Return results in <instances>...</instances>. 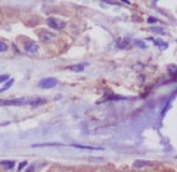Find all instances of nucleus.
I'll use <instances>...</instances> for the list:
<instances>
[{
  "label": "nucleus",
  "instance_id": "39448f33",
  "mask_svg": "<svg viewBox=\"0 0 177 172\" xmlns=\"http://www.w3.org/2000/svg\"><path fill=\"white\" fill-rule=\"evenodd\" d=\"M72 146L81 150H103V147H93V146H83V144H72Z\"/></svg>",
  "mask_w": 177,
  "mask_h": 172
},
{
  "label": "nucleus",
  "instance_id": "423d86ee",
  "mask_svg": "<svg viewBox=\"0 0 177 172\" xmlns=\"http://www.w3.org/2000/svg\"><path fill=\"white\" fill-rule=\"evenodd\" d=\"M117 46H118L120 49H127V47L130 46V40H128V38H121V40L117 43Z\"/></svg>",
  "mask_w": 177,
  "mask_h": 172
},
{
  "label": "nucleus",
  "instance_id": "9b49d317",
  "mask_svg": "<svg viewBox=\"0 0 177 172\" xmlns=\"http://www.w3.org/2000/svg\"><path fill=\"white\" fill-rule=\"evenodd\" d=\"M12 84H14V79H12V78H9L8 84L5 85V87H2V88H0V93H3V91H6V90H8V88L11 87V85H12Z\"/></svg>",
  "mask_w": 177,
  "mask_h": 172
},
{
  "label": "nucleus",
  "instance_id": "f257e3e1",
  "mask_svg": "<svg viewBox=\"0 0 177 172\" xmlns=\"http://www.w3.org/2000/svg\"><path fill=\"white\" fill-rule=\"evenodd\" d=\"M47 25L52 27L53 30H64L65 28V22L58 19V18H47Z\"/></svg>",
  "mask_w": 177,
  "mask_h": 172
},
{
  "label": "nucleus",
  "instance_id": "f8f14e48",
  "mask_svg": "<svg viewBox=\"0 0 177 172\" xmlns=\"http://www.w3.org/2000/svg\"><path fill=\"white\" fill-rule=\"evenodd\" d=\"M8 49H9L8 43H5V41H0V53H3V52H6Z\"/></svg>",
  "mask_w": 177,
  "mask_h": 172
},
{
  "label": "nucleus",
  "instance_id": "2eb2a0df",
  "mask_svg": "<svg viewBox=\"0 0 177 172\" xmlns=\"http://www.w3.org/2000/svg\"><path fill=\"white\" fill-rule=\"evenodd\" d=\"M6 79H9V75H6V74L0 75V82H3V81H6Z\"/></svg>",
  "mask_w": 177,
  "mask_h": 172
},
{
  "label": "nucleus",
  "instance_id": "9d476101",
  "mask_svg": "<svg viewBox=\"0 0 177 172\" xmlns=\"http://www.w3.org/2000/svg\"><path fill=\"white\" fill-rule=\"evenodd\" d=\"M153 43H155L158 47H161V49H167V47H168L167 43H164V41H161V40H156V38H153Z\"/></svg>",
  "mask_w": 177,
  "mask_h": 172
},
{
  "label": "nucleus",
  "instance_id": "dca6fc26",
  "mask_svg": "<svg viewBox=\"0 0 177 172\" xmlns=\"http://www.w3.org/2000/svg\"><path fill=\"white\" fill-rule=\"evenodd\" d=\"M152 30H153V31H156V33H161V34H164V31H162L161 28H156V27H152Z\"/></svg>",
  "mask_w": 177,
  "mask_h": 172
},
{
  "label": "nucleus",
  "instance_id": "f3484780",
  "mask_svg": "<svg viewBox=\"0 0 177 172\" xmlns=\"http://www.w3.org/2000/svg\"><path fill=\"white\" fill-rule=\"evenodd\" d=\"M25 166H27V162H22V163L19 165V168H18V171H21V169H24Z\"/></svg>",
  "mask_w": 177,
  "mask_h": 172
},
{
  "label": "nucleus",
  "instance_id": "4468645a",
  "mask_svg": "<svg viewBox=\"0 0 177 172\" xmlns=\"http://www.w3.org/2000/svg\"><path fill=\"white\" fill-rule=\"evenodd\" d=\"M136 46L140 47V49H146V44H145L143 41H136Z\"/></svg>",
  "mask_w": 177,
  "mask_h": 172
},
{
  "label": "nucleus",
  "instance_id": "ddd939ff",
  "mask_svg": "<svg viewBox=\"0 0 177 172\" xmlns=\"http://www.w3.org/2000/svg\"><path fill=\"white\" fill-rule=\"evenodd\" d=\"M46 146H61L59 143H44V144H34L33 147H46Z\"/></svg>",
  "mask_w": 177,
  "mask_h": 172
},
{
  "label": "nucleus",
  "instance_id": "f03ea898",
  "mask_svg": "<svg viewBox=\"0 0 177 172\" xmlns=\"http://www.w3.org/2000/svg\"><path fill=\"white\" fill-rule=\"evenodd\" d=\"M56 84H58V81L55 78H44L39 82V87L40 88H53V87H56Z\"/></svg>",
  "mask_w": 177,
  "mask_h": 172
},
{
  "label": "nucleus",
  "instance_id": "6e6552de",
  "mask_svg": "<svg viewBox=\"0 0 177 172\" xmlns=\"http://www.w3.org/2000/svg\"><path fill=\"white\" fill-rule=\"evenodd\" d=\"M0 166H5L6 169H12V168H15V162H12V160H3V162H0Z\"/></svg>",
  "mask_w": 177,
  "mask_h": 172
},
{
  "label": "nucleus",
  "instance_id": "7ed1b4c3",
  "mask_svg": "<svg viewBox=\"0 0 177 172\" xmlns=\"http://www.w3.org/2000/svg\"><path fill=\"white\" fill-rule=\"evenodd\" d=\"M24 47H25V52L27 53H31V55H36L39 52V44L33 40H27L24 43Z\"/></svg>",
  "mask_w": 177,
  "mask_h": 172
},
{
  "label": "nucleus",
  "instance_id": "20e7f679",
  "mask_svg": "<svg viewBox=\"0 0 177 172\" xmlns=\"http://www.w3.org/2000/svg\"><path fill=\"white\" fill-rule=\"evenodd\" d=\"M40 38H41L43 41H50V40L56 38V35H55L53 33H49V31H41V33H40Z\"/></svg>",
  "mask_w": 177,
  "mask_h": 172
},
{
  "label": "nucleus",
  "instance_id": "a211bd4d",
  "mask_svg": "<svg viewBox=\"0 0 177 172\" xmlns=\"http://www.w3.org/2000/svg\"><path fill=\"white\" fill-rule=\"evenodd\" d=\"M27 172H34V166H30V168L27 169Z\"/></svg>",
  "mask_w": 177,
  "mask_h": 172
},
{
  "label": "nucleus",
  "instance_id": "0eeeda50",
  "mask_svg": "<svg viewBox=\"0 0 177 172\" xmlns=\"http://www.w3.org/2000/svg\"><path fill=\"white\" fill-rule=\"evenodd\" d=\"M152 163L151 162H146V160H136L134 162V168H148L151 166Z\"/></svg>",
  "mask_w": 177,
  "mask_h": 172
},
{
  "label": "nucleus",
  "instance_id": "1a4fd4ad",
  "mask_svg": "<svg viewBox=\"0 0 177 172\" xmlns=\"http://www.w3.org/2000/svg\"><path fill=\"white\" fill-rule=\"evenodd\" d=\"M84 68H86V65H84V63H83V65H74V66H69V69H71V71H74V72H81Z\"/></svg>",
  "mask_w": 177,
  "mask_h": 172
}]
</instances>
